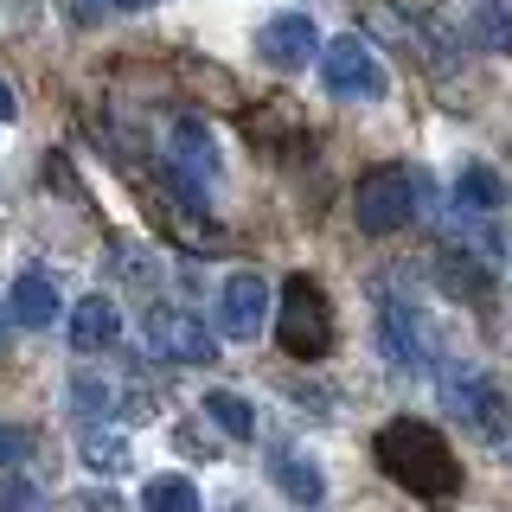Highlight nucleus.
<instances>
[{"label":"nucleus","instance_id":"obj_1","mask_svg":"<svg viewBox=\"0 0 512 512\" xmlns=\"http://www.w3.org/2000/svg\"><path fill=\"white\" fill-rule=\"evenodd\" d=\"M378 468L404 493H416V500H448V493H461L455 448L442 442V429L416 423V416H397V423L378 429Z\"/></svg>","mask_w":512,"mask_h":512},{"label":"nucleus","instance_id":"obj_2","mask_svg":"<svg viewBox=\"0 0 512 512\" xmlns=\"http://www.w3.org/2000/svg\"><path fill=\"white\" fill-rule=\"evenodd\" d=\"M276 340H282L288 359H327V346H333V308H327V295H320L314 276H288L282 282Z\"/></svg>","mask_w":512,"mask_h":512},{"label":"nucleus","instance_id":"obj_3","mask_svg":"<svg viewBox=\"0 0 512 512\" xmlns=\"http://www.w3.org/2000/svg\"><path fill=\"white\" fill-rule=\"evenodd\" d=\"M416 205H423V180H416L410 167H372L352 192V218H359V231L372 237H391L404 231L416 218Z\"/></svg>","mask_w":512,"mask_h":512},{"label":"nucleus","instance_id":"obj_4","mask_svg":"<svg viewBox=\"0 0 512 512\" xmlns=\"http://www.w3.org/2000/svg\"><path fill=\"white\" fill-rule=\"evenodd\" d=\"M320 84L333 96H346V103H378V96L391 90V77H384L372 45H365L359 32H346V39L320 45Z\"/></svg>","mask_w":512,"mask_h":512},{"label":"nucleus","instance_id":"obj_5","mask_svg":"<svg viewBox=\"0 0 512 512\" xmlns=\"http://www.w3.org/2000/svg\"><path fill=\"white\" fill-rule=\"evenodd\" d=\"M442 404L461 416V423L474 429V436L500 442L506 436V397L493 391V378L468 372V365H455V372H442Z\"/></svg>","mask_w":512,"mask_h":512},{"label":"nucleus","instance_id":"obj_6","mask_svg":"<svg viewBox=\"0 0 512 512\" xmlns=\"http://www.w3.org/2000/svg\"><path fill=\"white\" fill-rule=\"evenodd\" d=\"M148 352L154 359H173V365H212L218 340L186 308H148Z\"/></svg>","mask_w":512,"mask_h":512},{"label":"nucleus","instance_id":"obj_7","mask_svg":"<svg viewBox=\"0 0 512 512\" xmlns=\"http://www.w3.org/2000/svg\"><path fill=\"white\" fill-rule=\"evenodd\" d=\"M263 320H269V282L250 276V269H237V276L218 288V327H224V340H256Z\"/></svg>","mask_w":512,"mask_h":512},{"label":"nucleus","instance_id":"obj_8","mask_svg":"<svg viewBox=\"0 0 512 512\" xmlns=\"http://www.w3.org/2000/svg\"><path fill=\"white\" fill-rule=\"evenodd\" d=\"M256 52H263V64H276V71H301L320 52V32H314L308 13H276V20L256 32Z\"/></svg>","mask_w":512,"mask_h":512},{"label":"nucleus","instance_id":"obj_9","mask_svg":"<svg viewBox=\"0 0 512 512\" xmlns=\"http://www.w3.org/2000/svg\"><path fill=\"white\" fill-rule=\"evenodd\" d=\"M378 333H384V352H391L397 372H423L429 365V346H423V320H416L397 295L378 301Z\"/></svg>","mask_w":512,"mask_h":512},{"label":"nucleus","instance_id":"obj_10","mask_svg":"<svg viewBox=\"0 0 512 512\" xmlns=\"http://www.w3.org/2000/svg\"><path fill=\"white\" fill-rule=\"evenodd\" d=\"M365 26H372L384 45H404L410 58L442 64V58H436V39H429V26H423V20H410V13L397 7V0H365Z\"/></svg>","mask_w":512,"mask_h":512},{"label":"nucleus","instance_id":"obj_11","mask_svg":"<svg viewBox=\"0 0 512 512\" xmlns=\"http://www.w3.org/2000/svg\"><path fill=\"white\" fill-rule=\"evenodd\" d=\"M122 340V308L109 295H84L71 308V346L77 352H109Z\"/></svg>","mask_w":512,"mask_h":512},{"label":"nucleus","instance_id":"obj_12","mask_svg":"<svg viewBox=\"0 0 512 512\" xmlns=\"http://www.w3.org/2000/svg\"><path fill=\"white\" fill-rule=\"evenodd\" d=\"M7 320H20V327H52L58 320V288L45 276H20L7 288Z\"/></svg>","mask_w":512,"mask_h":512},{"label":"nucleus","instance_id":"obj_13","mask_svg":"<svg viewBox=\"0 0 512 512\" xmlns=\"http://www.w3.org/2000/svg\"><path fill=\"white\" fill-rule=\"evenodd\" d=\"M455 205H461V212H480V218L500 212V205H506V180L487 167V160H468L461 180H455Z\"/></svg>","mask_w":512,"mask_h":512},{"label":"nucleus","instance_id":"obj_14","mask_svg":"<svg viewBox=\"0 0 512 512\" xmlns=\"http://www.w3.org/2000/svg\"><path fill=\"white\" fill-rule=\"evenodd\" d=\"M141 512H199V487L186 474H154L141 487Z\"/></svg>","mask_w":512,"mask_h":512},{"label":"nucleus","instance_id":"obj_15","mask_svg":"<svg viewBox=\"0 0 512 512\" xmlns=\"http://www.w3.org/2000/svg\"><path fill=\"white\" fill-rule=\"evenodd\" d=\"M276 480L295 506H320V493H327V480H320V468L308 455H276Z\"/></svg>","mask_w":512,"mask_h":512},{"label":"nucleus","instance_id":"obj_16","mask_svg":"<svg viewBox=\"0 0 512 512\" xmlns=\"http://www.w3.org/2000/svg\"><path fill=\"white\" fill-rule=\"evenodd\" d=\"M205 416H212V423H218L231 442H250V436H256V410H250L237 391H205Z\"/></svg>","mask_w":512,"mask_h":512},{"label":"nucleus","instance_id":"obj_17","mask_svg":"<svg viewBox=\"0 0 512 512\" xmlns=\"http://www.w3.org/2000/svg\"><path fill=\"white\" fill-rule=\"evenodd\" d=\"M468 26H474V45L487 52H512V20L500 0H468Z\"/></svg>","mask_w":512,"mask_h":512},{"label":"nucleus","instance_id":"obj_18","mask_svg":"<svg viewBox=\"0 0 512 512\" xmlns=\"http://www.w3.org/2000/svg\"><path fill=\"white\" fill-rule=\"evenodd\" d=\"M77 455H84L96 474H122V468H128V442H122V436H109V429H90Z\"/></svg>","mask_w":512,"mask_h":512},{"label":"nucleus","instance_id":"obj_19","mask_svg":"<svg viewBox=\"0 0 512 512\" xmlns=\"http://www.w3.org/2000/svg\"><path fill=\"white\" fill-rule=\"evenodd\" d=\"M0 512H45V500H39V487H32L26 474H7L0 480Z\"/></svg>","mask_w":512,"mask_h":512},{"label":"nucleus","instance_id":"obj_20","mask_svg":"<svg viewBox=\"0 0 512 512\" xmlns=\"http://www.w3.org/2000/svg\"><path fill=\"white\" fill-rule=\"evenodd\" d=\"M71 404L84 410V416H96V410H116V384H103V378H77V384H71Z\"/></svg>","mask_w":512,"mask_h":512},{"label":"nucleus","instance_id":"obj_21","mask_svg":"<svg viewBox=\"0 0 512 512\" xmlns=\"http://www.w3.org/2000/svg\"><path fill=\"white\" fill-rule=\"evenodd\" d=\"M26 455H32V436L20 423H0V468H20Z\"/></svg>","mask_w":512,"mask_h":512},{"label":"nucleus","instance_id":"obj_22","mask_svg":"<svg viewBox=\"0 0 512 512\" xmlns=\"http://www.w3.org/2000/svg\"><path fill=\"white\" fill-rule=\"evenodd\" d=\"M13 116H20V96H13V84L0 77V122H13Z\"/></svg>","mask_w":512,"mask_h":512},{"label":"nucleus","instance_id":"obj_23","mask_svg":"<svg viewBox=\"0 0 512 512\" xmlns=\"http://www.w3.org/2000/svg\"><path fill=\"white\" fill-rule=\"evenodd\" d=\"M116 7H122V13H141V7H154V0H116Z\"/></svg>","mask_w":512,"mask_h":512},{"label":"nucleus","instance_id":"obj_24","mask_svg":"<svg viewBox=\"0 0 512 512\" xmlns=\"http://www.w3.org/2000/svg\"><path fill=\"white\" fill-rule=\"evenodd\" d=\"M0 314H7V308H0ZM0 346H7V340H0Z\"/></svg>","mask_w":512,"mask_h":512}]
</instances>
